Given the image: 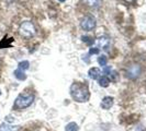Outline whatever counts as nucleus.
Instances as JSON below:
<instances>
[{"label":"nucleus","instance_id":"obj_1","mask_svg":"<svg viewBox=\"0 0 146 131\" xmlns=\"http://www.w3.org/2000/svg\"><path fill=\"white\" fill-rule=\"evenodd\" d=\"M70 95L76 102L84 103L89 100V90L86 84H82L79 82H75L70 86Z\"/></svg>","mask_w":146,"mask_h":131},{"label":"nucleus","instance_id":"obj_2","mask_svg":"<svg viewBox=\"0 0 146 131\" xmlns=\"http://www.w3.org/2000/svg\"><path fill=\"white\" fill-rule=\"evenodd\" d=\"M33 102H34V94L29 93V92L21 93V94L15 98L13 108L18 109V110H21V109L29 107L30 105H32Z\"/></svg>","mask_w":146,"mask_h":131},{"label":"nucleus","instance_id":"obj_3","mask_svg":"<svg viewBox=\"0 0 146 131\" xmlns=\"http://www.w3.org/2000/svg\"><path fill=\"white\" fill-rule=\"evenodd\" d=\"M35 33H36V29L32 22L25 21L21 23V25L19 28V34L23 38H32L35 35Z\"/></svg>","mask_w":146,"mask_h":131},{"label":"nucleus","instance_id":"obj_4","mask_svg":"<svg viewBox=\"0 0 146 131\" xmlns=\"http://www.w3.org/2000/svg\"><path fill=\"white\" fill-rule=\"evenodd\" d=\"M80 26L84 31H92L96 28V19L92 15H86L81 19Z\"/></svg>","mask_w":146,"mask_h":131},{"label":"nucleus","instance_id":"obj_5","mask_svg":"<svg viewBox=\"0 0 146 131\" xmlns=\"http://www.w3.org/2000/svg\"><path fill=\"white\" fill-rule=\"evenodd\" d=\"M141 73H142V67L137 64H133V65L129 66V68L126 69V77L132 80L139 78Z\"/></svg>","mask_w":146,"mask_h":131},{"label":"nucleus","instance_id":"obj_6","mask_svg":"<svg viewBox=\"0 0 146 131\" xmlns=\"http://www.w3.org/2000/svg\"><path fill=\"white\" fill-rule=\"evenodd\" d=\"M97 45H98V47L102 48L103 50H108L110 48V46H111V39L107 35L99 36L97 38Z\"/></svg>","mask_w":146,"mask_h":131},{"label":"nucleus","instance_id":"obj_7","mask_svg":"<svg viewBox=\"0 0 146 131\" xmlns=\"http://www.w3.org/2000/svg\"><path fill=\"white\" fill-rule=\"evenodd\" d=\"M88 75H89V78L90 79H92V80H98V79H100L101 78V75H102V72H101V70L99 69V68H91L89 71H88Z\"/></svg>","mask_w":146,"mask_h":131},{"label":"nucleus","instance_id":"obj_8","mask_svg":"<svg viewBox=\"0 0 146 131\" xmlns=\"http://www.w3.org/2000/svg\"><path fill=\"white\" fill-rule=\"evenodd\" d=\"M100 105H101V107H102L103 109L111 108V106L113 105V98L110 97V96H106V97L102 100V102H101Z\"/></svg>","mask_w":146,"mask_h":131},{"label":"nucleus","instance_id":"obj_9","mask_svg":"<svg viewBox=\"0 0 146 131\" xmlns=\"http://www.w3.org/2000/svg\"><path fill=\"white\" fill-rule=\"evenodd\" d=\"M19 127L17 126H12L9 124H2L0 126V131H17Z\"/></svg>","mask_w":146,"mask_h":131},{"label":"nucleus","instance_id":"obj_10","mask_svg":"<svg viewBox=\"0 0 146 131\" xmlns=\"http://www.w3.org/2000/svg\"><path fill=\"white\" fill-rule=\"evenodd\" d=\"M13 74H15V78L20 81H23V80H25V79H27V75H25L24 71H22L21 69H19V68L15 70V72H13Z\"/></svg>","mask_w":146,"mask_h":131},{"label":"nucleus","instance_id":"obj_11","mask_svg":"<svg viewBox=\"0 0 146 131\" xmlns=\"http://www.w3.org/2000/svg\"><path fill=\"white\" fill-rule=\"evenodd\" d=\"M84 2L89 6V7L92 8H98L101 3V0H84Z\"/></svg>","mask_w":146,"mask_h":131},{"label":"nucleus","instance_id":"obj_12","mask_svg":"<svg viewBox=\"0 0 146 131\" xmlns=\"http://www.w3.org/2000/svg\"><path fill=\"white\" fill-rule=\"evenodd\" d=\"M66 131H78L79 130V127L76 122H69V124L66 126L65 128Z\"/></svg>","mask_w":146,"mask_h":131},{"label":"nucleus","instance_id":"obj_13","mask_svg":"<svg viewBox=\"0 0 146 131\" xmlns=\"http://www.w3.org/2000/svg\"><path fill=\"white\" fill-rule=\"evenodd\" d=\"M110 84V80L108 77H102V78H100L99 79V85L102 87H107L109 86Z\"/></svg>","mask_w":146,"mask_h":131},{"label":"nucleus","instance_id":"obj_14","mask_svg":"<svg viewBox=\"0 0 146 131\" xmlns=\"http://www.w3.org/2000/svg\"><path fill=\"white\" fill-rule=\"evenodd\" d=\"M29 68H30V62L28 60H23V61H21V62L19 64V69H21L22 71L28 70Z\"/></svg>","mask_w":146,"mask_h":131},{"label":"nucleus","instance_id":"obj_15","mask_svg":"<svg viewBox=\"0 0 146 131\" xmlns=\"http://www.w3.org/2000/svg\"><path fill=\"white\" fill-rule=\"evenodd\" d=\"M98 62H99L100 66L106 67V66H107V62H108V59H107V57H106L104 55H101V56L98 57Z\"/></svg>","mask_w":146,"mask_h":131},{"label":"nucleus","instance_id":"obj_16","mask_svg":"<svg viewBox=\"0 0 146 131\" xmlns=\"http://www.w3.org/2000/svg\"><path fill=\"white\" fill-rule=\"evenodd\" d=\"M81 39H82V42H85V43L88 44V45H91V44L94 43V39L90 36H82Z\"/></svg>","mask_w":146,"mask_h":131},{"label":"nucleus","instance_id":"obj_17","mask_svg":"<svg viewBox=\"0 0 146 131\" xmlns=\"http://www.w3.org/2000/svg\"><path fill=\"white\" fill-rule=\"evenodd\" d=\"M117 78V73L115 71H111L109 73V80L111 79V81H115Z\"/></svg>","mask_w":146,"mask_h":131},{"label":"nucleus","instance_id":"obj_18","mask_svg":"<svg viewBox=\"0 0 146 131\" xmlns=\"http://www.w3.org/2000/svg\"><path fill=\"white\" fill-rule=\"evenodd\" d=\"M89 54L90 55H94V54H99V48H96V47H92V48H90V50H89Z\"/></svg>","mask_w":146,"mask_h":131},{"label":"nucleus","instance_id":"obj_19","mask_svg":"<svg viewBox=\"0 0 146 131\" xmlns=\"http://www.w3.org/2000/svg\"><path fill=\"white\" fill-rule=\"evenodd\" d=\"M103 68H104V69H103V73H104V74H109V73L111 72V68H110V67H107V66H106V67H103Z\"/></svg>","mask_w":146,"mask_h":131},{"label":"nucleus","instance_id":"obj_20","mask_svg":"<svg viewBox=\"0 0 146 131\" xmlns=\"http://www.w3.org/2000/svg\"><path fill=\"white\" fill-rule=\"evenodd\" d=\"M82 59H84V61H86V62H89V58H88V55H86V56H84L82 57Z\"/></svg>","mask_w":146,"mask_h":131},{"label":"nucleus","instance_id":"obj_21","mask_svg":"<svg viewBox=\"0 0 146 131\" xmlns=\"http://www.w3.org/2000/svg\"><path fill=\"white\" fill-rule=\"evenodd\" d=\"M125 1H127V2H133V1H135V0H125Z\"/></svg>","mask_w":146,"mask_h":131},{"label":"nucleus","instance_id":"obj_22","mask_svg":"<svg viewBox=\"0 0 146 131\" xmlns=\"http://www.w3.org/2000/svg\"><path fill=\"white\" fill-rule=\"evenodd\" d=\"M58 1H60V2H65V0H58Z\"/></svg>","mask_w":146,"mask_h":131},{"label":"nucleus","instance_id":"obj_23","mask_svg":"<svg viewBox=\"0 0 146 131\" xmlns=\"http://www.w3.org/2000/svg\"><path fill=\"white\" fill-rule=\"evenodd\" d=\"M6 1H8V2H11V1H13V0H6Z\"/></svg>","mask_w":146,"mask_h":131},{"label":"nucleus","instance_id":"obj_24","mask_svg":"<svg viewBox=\"0 0 146 131\" xmlns=\"http://www.w3.org/2000/svg\"><path fill=\"white\" fill-rule=\"evenodd\" d=\"M0 94H1V92H0Z\"/></svg>","mask_w":146,"mask_h":131}]
</instances>
